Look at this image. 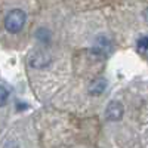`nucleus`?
Segmentation results:
<instances>
[{"label": "nucleus", "mask_w": 148, "mask_h": 148, "mask_svg": "<svg viewBox=\"0 0 148 148\" xmlns=\"http://www.w3.org/2000/svg\"><path fill=\"white\" fill-rule=\"evenodd\" d=\"M138 47L144 52H148V36L147 37H142V39L138 42Z\"/></svg>", "instance_id": "4"}, {"label": "nucleus", "mask_w": 148, "mask_h": 148, "mask_svg": "<svg viewBox=\"0 0 148 148\" xmlns=\"http://www.w3.org/2000/svg\"><path fill=\"white\" fill-rule=\"evenodd\" d=\"M107 88V82L104 79H99V80H95L90 86H89V92L92 95H99L104 92V89Z\"/></svg>", "instance_id": "3"}, {"label": "nucleus", "mask_w": 148, "mask_h": 148, "mask_svg": "<svg viewBox=\"0 0 148 148\" xmlns=\"http://www.w3.org/2000/svg\"><path fill=\"white\" fill-rule=\"evenodd\" d=\"M25 12H22L21 9L10 10L5 18V28L12 34H16L22 30L24 24H25Z\"/></svg>", "instance_id": "1"}, {"label": "nucleus", "mask_w": 148, "mask_h": 148, "mask_svg": "<svg viewBox=\"0 0 148 148\" xmlns=\"http://www.w3.org/2000/svg\"><path fill=\"white\" fill-rule=\"evenodd\" d=\"M105 116H107V119L111 120V121L120 120L121 116H123V107H121V104L117 102V101L110 102L108 107H107V110H105Z\"/></svg>", "instance_id": "2"}, {"label": "nucleus", "mask_w": 148, "mask_h": 148, "mask_svg": "<svg viewBox=\"0 0 148 148\" xmlns=\"http://www.w3.org/2000/svg\"><path fill=\"white\" fill-rule=\"evenodd\" d=\"M144 16H145L147 22H148V8H147V9H145V12H144Z\"/></svg>", "instance_id": "6"}, {"label": "nucleus", "mask_w": 148, "mask_h": 148, "mask_svg": "<svg viewBox=\"0 0 148 148\" xmlns=\"http://www.w3.org/2000/svg\"><path fill=\"white\" fill-rule=\"evenodd\" d=\"M2 105H5L6 104V99H8V95H9V92L6 90V88H5V84H2Z\"/></svg>", "instance_id": "5"}]
</instances>
